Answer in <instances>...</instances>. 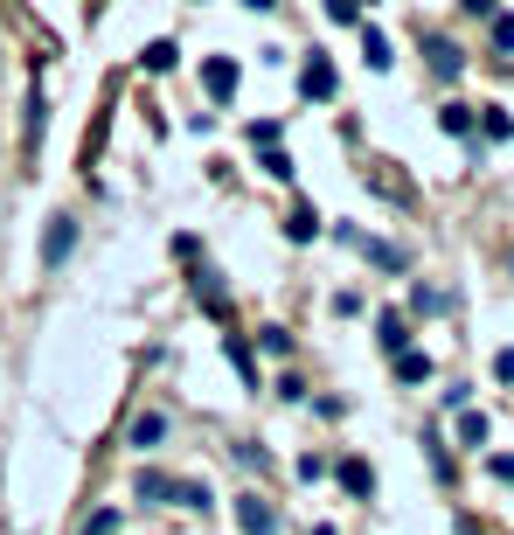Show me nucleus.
Masks as SVG:
<instances>
[{
    "label": "nucleus",
    "mask_w": 514,
    "mask_h": 535,
    "mask_svg": "<svg viewBox=\"0 0 514 535\" xmlns=\"http://www.w3.org/2000/svg\"><path fill=\"white\" fill-rule=\"evenodd\" d=\"M70 251H77V223H70V216H56V223H49V237H42V271H56Z\"/></svg>",
    "instance_id": "nucleus-2"
},
{
    "label": "nucleus",
    "mask_w": 514,
    "mask_h": 535,
    "mask_svg": "<svg viewBox=\"0 0 514 535\" xmlns=\"http://www.w3.org/2000/svg\"><path fill=\"white\" fill-rule=\"evenodd\" d=\"M494 49H514V14H494Z\"/></svg>",
    "instance_id": "nucleus-20"
},
{
    "label": "nucleus",
    "mask_w": 514,
    "mask_h": 535,
    "mask_svg": "<svg viewBox=\"0 0 514 535\" xmlns=\"http://www.w3.org/2000/svg\"><path fill=\"white\" fill-rule=\"evenodd\" d=\"M299 98H306V105H327V98H334V63H327V56H306V70H299Z\"/></svg>",
    "instance_id": "nucleus-1"
},
{
    "label": "nucleus",
    "mask_w": 514,
    "mask_h": 535,
    "mask_svg": "<svg viewBox=\"0 0 514 535\" xmlns=\"http://www.w3.org/2000/svg\"><path fill=\"white\" fill-rule=\"evenodd\" d=\"M181 508H216V501H209V487H202V480H188V487H181Z\"/></svg>",
    "instance_id": "nucleus-17"
},
{
    "label": "nucleus",
    "mask_w": 514,
    "mask_h": 535,
    "mask_svg": "<svg viewBox=\"0 0 514 535\" xmlns=\"http://www.w3.org/2000/svg\"><path fill=\"white\" fill-rule=\"evenodd\" d=\"M341 487H348V494H376V473H369L362 459H348V466H341Z\"/></svg>",
    "instance_id": "nucleus-8"
},
{
    "label": "nucleus",
    "mask_w": 514,
    "mask_h": 535,
    "mask_svg": "<svg viewBox=\"0 0 514 535\" xmlns=\"http://www.w3.org/2000/svg\"><path fill=\"white\" fill-rule=\"evenodd\" d=\"M244 7H251V14H271V7H278V0H244Z\"/></svg>",
    "instance_id": "nucleus-22"
},
{
    "label": "nucleus",
    "mask_w": 514,
    "mask_h": 535,
    "mask_svg": "<svg viewBox=\"0 0 514 535\" xmlns=\"http://www.w3.org/2000/svg\"><path fill=\"white\" fill-rule=\"evenodd\" d=\"M438 126H445V133H473V105H445V112H438Z\"/></svg>",
    "instance_id": "nucleus-11"
},
{
    "label": "nucleus",
    "mask_w": 514,
    "mask_h": 535,
    "mask_svg": "<svg viewBox=\"0 0 514 535\" xmlns=\"http://www.w3.org/2000/svg\"><path fill=\"white\" fill-rule=\"evenodd\" d=\"M160 438H167V417H139V424H132V445H139V452H153Z\"/></svg>",
    "instance_id": "nucleus-7"
},
{
    "label": "nucleus",
    "mask_w": 514,
    "mask_h": 535,
    "mask_svg": "<svg viewBox=\"0 0 514 535\" xmlns=\"http://www.w3.org/2000/svg\"><path fill=\"white\" fill-rule=\"evenodd\" d=\"M514 133V119L508 112H494V105H487V139H508Z\"/></svg>",
    "instance_id": "nucleus-19"
},
{
    "label": "nucleus",
    "mask_w": 514,
    "mask_h": 535,
    "mask_svg": "<svg viewBox=\"0 0 514 535\" xmlns=\"http://www.w3.org/2000/svg\"><path fill=\"white\" fill-rule=\"evenodd\" d=\"M424 56H431V70H438V77H459V70H466V56H459L452 42H438V35L424 42Z\"/></svg>",
    "instance_id": "nucleus-5"
},
{
    "label": "nucleus",
    "mask_w": 514,
    "mask_h": 535,
    "mask_svg": "<svg viewBox=\"0 0 514 535\" xmlns=\"http://www.w3.org/2000/svg\"><path fill=\"white\" fill-rule=\"evenodd\" d=\"M459 438H466V445H487V417L466 410V417H459Z\"/></svg>",
    "instance_id": "nucleus-14"
},
{
    "label": "nucleus",
    "mask_w": 514,
    "mask_h": 535,
    "mask_svg": "<svg viewBox=\"0 0 514 535\" xmlns=\"http://www.w3.org/2000/svg\"><path fill=\"white\" fill-rule=\"evenodd\" d=\"M383 348H389V355H403V348H410V327H403L396 313H383Z\"/></svg>",
    "instance_id": "nucleus-12"
},
{
    "label": "nucleus",
    "mask_w": 514,
    "mask_h": 535,
    "mask_svg": "<svg viewBox=\"0 0 514 535\" xmlns=\"http://www.w3.org/2000/svg\"><path fill=\"white\" fill-rule=\"evenodd\" d=\"M362 56H369V70H389V63H396V56H389V35H376V28L362 35Z\"/></svg>",
    "instance_id": "nucleus-9"
},
{
    "label": "nucleus",
    "mask_w": 514,
    "mask_h": 535,
    "mask_svg": "<svg viewBox=\"0 0 514 535\" xmlns=\"http://www.w3.org/2000/svg\"><path fill=\"white\" fill-rule=\"evenodd\" d=\"M494 376H501V383H514V348H501V355H494Z\"/></svg>",
    "instance_id": "nucleus-21"
},
{
    "label": "nucleus",
    "mask_w": 514,
    "mask_h": 535,
    "mask_svg": "<svg viewBox=\"0 0 514 535\" xmlns=\"http://www.w3.org/2000/svg\"><path fill=\"white\" fill-rule=\"evenodd\" d=\"M112 529H119V515H112V508H98V515L84 522V535H112Z\"/></svg>",
    "instance_id": "nucleus-18"
},
{
    "label": "nucleus",
    "mask_w": 514,
    "mask_h": 535,
    "mask_svg": "<svg viewBox=\"0 0 514 535\" xmlns=\"http://www.w3.org/2000/svg\"><path fill=\"white\" fill-rule=\"evenodd\" d=\"M202 91H209L216 105H230V98H237V63H223V56L202 63Z\"/></svg>",
    "instance_id": "nucleus-3"
},
{
    "label": "nucleus",
    "mask_w": 514,
    "mask_h": 535,
    "mask_svg": "<svg viewBox=\"0 0 514 535\" xmlns=\"http://www.w3.org/2000/svg\"><path fill=\"white\" fill-rule=\"evenodd\" d=\"M320 14L341 21V28H355V21H362V0H320Z\"/></svg>",
    "instance_id": "nucleus-10"
},
{
    "label": "nucleus",
    "mask_w": 514,
    "mask_h": 535,
    "mask_svg": "<svg viewBox=\"0 0 514 535\" xmlns=\"http://www.w3.org/2000/svg\"><path fill=\"white\" fill-rule=\"evenodd\" d=\"M257 348H264V355H285L292 334H285V327H257Z\"/></svg>",
    "instance_id": "nucleus-13"
},
{
    "label": "nucleus",
    "mask_w": 514,
    "mask_h": 535,
    "mask_svg": "<svg viewBox=\"0 0 514 535\" xmlns=\"http://www.w3.org/2000/svg\"><path fill=\"white\" fill-rule=\"evenodd\" d=\"M132 487H139V501H160V494H174V487H167V473H139Z\"/></svg>",
    "instance_id": "nucleus-15"
},
{
    "label": "nucleus",
    "mask_w": 514,
    "mask_h": 535,
    "mask_svg": "<svg viewBox=\"0 0 514 535\" xmlns=\"http://www.w3.org/2000/svg\"><path fill=\"white\" fill-rule=\"evenodd\" d=\"M174 56H181V49H174V42H153V49H146V70H167V63H174Z\"/></svg>",
    "instance_id": "nucleus-16"
},
{
    "label": "nucleus",
    "mask_w": 514,
    "mask_h": 535,
    "mask_svg": "<svg viewBox=\"0 0 514 535\" xmlns=\"http://www.w3.org/2000/svg\"><path fill=\"white\" fill-rule=\"evenodd\" d=\"M396 376H403V383H424V376H431V355L403 348V355H396Z\"/></svg>",
    "instance_id": "nucleus-6"
},
{
    "label": "nucleus",
    "mask_w": 514,
    "mask_h": 535,
    "mask_svg": "<svg viewBox=\"0 0 514 535\" xmlns=\"http://www.w3.org/2000/svg\"><path fill=\"white\" fill-rule=\"evenodd\" d=\"M237 522H244V535H271V529H278V515H271L257 494H244V501H237Z\"/></svg>",
    "instance_id": "nucleus-4"
}]
</instances>
